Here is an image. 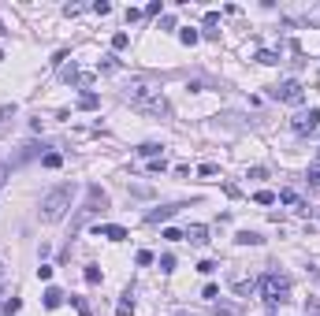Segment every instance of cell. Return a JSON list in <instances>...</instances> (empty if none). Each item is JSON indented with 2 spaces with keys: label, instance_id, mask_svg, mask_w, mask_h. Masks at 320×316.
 <instances>
[{
  "label": "cell",
  "instance_id": "484cf974",
  "mask_svg": "<svg viewBox=\"0 0 320 316\" xmlns=\"http://www.w3.org/2000/svg\"><path fill=\"white\" fill-rule=\"evenodd\" d=\"M201 298H209V302H216V298H220V290H216V283H209V287L201 290Z\"/></svg>",
  "mask_w": 320,
  "mask_h": 316
},
{
  "label": "cell",
  "instance_id": "1f68e13d",
  "mask_svg": "<svg viewBox=\"0 0 320 316\" xmlns=\"http://www.w3.org/2000/svg\"><path fill=\"white\" fill-rule=\"evenodd\" d=\"M164 238H168V242H179V238H183V231H175V227H168V231H164Z\"/></svg>",
  "mask_w": 320,
  "mask_h": 316
},
{
  "label": "cell",
  "instance_id": "4316f807",
  "mask_svg": "<svg viewBox=\"0 0 320 316\" xmlns=\"http://www.w3.org/2000/svg\"><path fill=\"white\" fill-rule=\"evenodd\" d=\"M272 201H276V194H272V190H261V194H257V205H272Z\"/></svg>",
  "mask_w": 320,
  "mask_h": 316
},
{
  "label": "cell",
  "instance_id": "ac0fdd59",
  "mask_svg": "<svg viewBox=\"0 0 320 316\" xmlns=\"http://www.w3.org/2000/svg\"><path fill=\"white\" fill-rule=\"evenodd\" d=\"M86 283H93V287L101 283V268L97 264H86Z\"/></svg>",
  "mask_w": 320,
  "mask_h": 316
},
{
  "label": "cell",
  "instance_id": "7a4b0ae2",
  "mask_svg": "<svg viewBox=\"0 0 320 316\" xmlns=\"http://www.w3.org/2000/svg\"><path fill=\"white\" fill-rule=\"evenodd\" d=\"M71 197H75V186H52L49 194L41 197V209H38V216L45 219V224H56V219H63L67 216V209H71Z\"/></svg>",
  "mask_w": 320,
  "mask_h": 316
},
{
  "label": "cell",
  "instance_id": "277c9868",
  "mask_svg": "<svg viewBox=\"0 0 320 316\" xmlns=\"http://www.w3.org/2000/svg\"><path fill=\"white\" fill-rule=\"evenodd\" d=\"M268 93H272V101H283V104H301V97H306V89H301L298 78H287V82L272 86Z\"/></svg>",
  "mask_w": 320,
  "mask_h": 316
},
{
  "label": "cell",
  "instance_id": "4fadbf2b",
  "mask_svg": "<svg viewBox=\"0 0 320 316\" xmlns=\"http://www.w3.org/2000/svg\"><path fill=\"white\" fill-rule=\"evenodd\" d=\"M116 312H119V316H134V294H131V290L123 294V302L116 305Z\"/></svg>",
  "mask_w": 320,
  "mask_h": 316
},
{
  "label": "cell",
  "instance_id": "e575fe53",
  "mask_svg": "<svg viewBox=\"0 0 320 316\" xmlns=\"http://www.w3.org/2000/svg\"><path fill=\"white\" fill-rule=\"evenodd\" d=\"M306 179H309V186H320V168H313V171H309Z\"/></svg>",
  "mask_w": 320,
  "mask_h": 316
},
{
  "label": "cell",
  "instance_id": "52a82bcc",
  "mask_svg": "<svg viewBox=\"0 0 320 316\" xmlns=\"http://www.w3.org/2000/svg\"><path fill=\"white\" fill-rule=\"evenodd\" d=\"M93 234H97V238L123 242V238H127V227H119V224H97V227H93Z\"/></svg>",
  "mask_w": 320,
  "mask_h": 316
},
{
  "label": "cell",
  "instance_id": "f1b7e54d",
  "mask_svg": "<svg viewBox=\"0 0 320 316\" xmlns=\"http://www.w3.org/2000/svg\"><path fill=\"white\" fill-rule=\"evenodd\" d=\"M216 23H220V11H205V26H209V30H212Z\"/></svg>",
  "mask_w": 320,
  "mask_h": 316
},
{
  "label": "cell",
  "instance_id": "44dd1931",
  "mask_svg": "<svg viewBox=\"0 0 320 316\" xmlns=\"http://www.w3.org/2000/svg\"><path fill=\"white\" fill-rule=\"evenodd\" d=\"M279 201H283V205H294V209H298V205H301V201H298V194H294V190H279Z\"/></svg>",
  "mask_w": 320,
  "mask_h": 316
},
{
  "label": "cell",
  "instance_id": "ffe728a7",
  "mask_svg": "<svg viewBox=\"0 0 320 316\" xmlns=\"http://www.w3.org/2000/svg\"><path fill=\"white\" fill-rule=\"evenodd\" d=\"M231 287H235V294H253V279H250V283H246V279H235Z\"/></svg>",
  "mask_w": 320,
  "mask_h": 316
},
{
  "label": "cell",
  "instance_id": "d6a6232c",
  "mask_svg": "<svg viewBox=\"0 0 320 316\" xmlns=\"http://www.w3.org/2000/svg\"><path fill=\"white\" fill-rule=\"evenodd\" d=\"M160 11H164V4H160V0H153V4L146 8V15H160Z\"/></svg>",
  "mask_w": 320,
  "mask_h": 316
},
{
  "label": "cell",
  "instance_id": "9c48e42d",
  "mask_svg": "<svg viewBox=\"0 0 320 316\" xmlns=\"http://www.w3.org/2000/svg\"><path fill=\"white\" fill-rule=\"evenodd\" d=\"M175 212H179V205H168V209H153L146 219H149V224H164V219H171Z\"/></svg>",
  "mask_w": 320,
  "mask_h": 316
},
{
  "label": "cell",
  "instance_id": "f546056e",
  "mask_svg": "<svg viewBox=\"0 0 320 316\" xmlns=\"http://www.w3.org/2000/svg\"><path fill=\"white\" fill-rule=\"evenodd\" d=\"M23 309V302H19V298H11V302H4V312H19Z\"/></svg>",
  "mask_w": 320,
  "mask_h": 316
},
{
  "label": "cell",
  "instance_id": "83f0119b",
  "mask_svg": "<svg viewBox=\"0 0 320 316\" xmlns=\"http://www.w3.org/2000/svg\"><path fill=\"white\" fill-rule=\"evenodd\" d=\"M38 279H41V283H49V279H52V268H49V264H41V268H38Z\"/></svg>",
  "mask_w": 320,
  "mask_h": 316
},
{
  "label": "cell",
  "instance_id": "8d00e7d4",
  "mask_svg": "<svg viewBox=\"0 0 320 316\" xmlns=\"http://www.w3.org/2000/svg\"><path fill=\"white\" fill-rule=\"evenodd\" d=\"M216 316H238V312H231V309H216Z\"/></svg>",
  "mask_w": 320,
  "mask_h": 316
},
{
  "label": "cell",
  "instance_id": "603a6c76",
  "mask_svg": "<svg viewBox=\"0 0 320 316\" xmlns=\"http://www.w3.org/2000/svg\"><path fill=\"white\" fill-rule=\"evenodd\" d=\"M160 272H175V257H171V253L160 257Z\"/></svg>",
  "mask_w": 320,
  "mask_h": 316
},
{
  "label": "cell",
  "instance_id": "8fae6325",
  "mask_svg": "<svg viewBox=\"0 0 320 316\" xmlns=\"http://www.w3.org/2000/svg\"><path fill=\"white\" fill-rule=\"evenodd\" d=\"M235 242H238V246H261L264 238H261L257 231H238V238H235Z\"/></svg>",
  "mask_w": 320,
  "mask_h": 316
},
{
  "label": "cell",
  "instance_id": "4dcf8cb0",
  "mask_svg": "<svg viewBox=\"0 0 320 316\" xmlns=\"http://www.w3.org/2000/svg\"><path fill=\"white\" fill-rule=\"evenodd\" d=\"M93 11H97V15H108V11H112V4H108V0H97V4H93Z\"/></svg>",
  "mask_w": 320,
  "mask_h": 316
},
{
  "label": "cell",
  "instance_id": "e0dca14e",
  "mask_svg": "<svg viewBox=\"0 0 320 316\" xmlns=\"http://www.w3.org/2000/svg\"><path fill=\"white\" fill-rule=\"evenodd\" d=\"M257 63L272 67V63H279V52H272V49H261V52H257Z\"/></svg>",
  "mask_w": 320,
  "mask_h": 316
},
{
  "label": "cell",
  "instance_id": "5b68a950",
  "mask_svg": "<svg viewBox=\"0 0 320 316\" xmlns=\"http://www.w3.org/2000/svg\"><path fill=\"white\" fill-rule=\"evenodd\" d=\"M104 209H108V194L101 186H86V205H82V216L78 219H90V216H97Z\"/></svg>",
  "mask_w": 320,
  "mask_h": 316
},
{
  "label": "cell",
  "instance_id": "30bf717a",
  "mask_svg": "<svg viewBox=\"0 0 320 316\" xmlns=\"http://www.w3.org/2000/svg\"><path fill=\"white\" fill-rule=\"evenodd\" d=\"M60 305H63V290L49 287V290H45V309H60Z\"/></svg>",
  "mask_w": 320,
  "mask_h": 316
},
{
  "label": "cell",
  "instance_id": "8992f818",
  "mask_svg": "<svg viewBox=\"0 0 320 316\" xmlns=\"http://www.w3.org/2000/svg\"><path fill=\"white\" fill-rule=\"evenodd\" d=\"M291 126H294V134H313L316 126H320V108H309V112H298V116L291 119Z\"/></svg>",
  "mask_w": 320,
  "mask_h": 316
},
{
  "label": "cell",
  "instance_id": "5bb4252c",
  "mask_svg": "<svg viewBox=\"0 0 320 316\" xmlns=\"http://www.w3.org/2000/svg\"><path fill=\"white\" fill-rule=\"evenodd\" d=\"M179 41H183V45H198V41H201V34H198L194 26H183V30H179Z\"/></svg>",
  "mask_w": 320,
  "mask_h": 316
},
{
  "label": "cell",
  "instance_id": "836d02e7",
  "mask_svg": "<svg viewBox=\"0 0 320 316\" xmlns=\"http://www.w3.org/2000/svg\"><path fill=\"white\" fill-rule=\"evenodd\" d=\"M8 175H11V168H8V164H0V190H4V182H8Z\"/></svg>",
  "mask_w": 320,
  "mask_h": 316
},
{
  "label": "cell",
  "instance_id": "7c38bea8",
  "mask_svg": "<svg viewBox=\"0 0 320 316\" xmlns=\"http://www.w3.org/2000/svg\"><path fill=\"white\" fill-rule=\"evenodd\" d=\"M138 153H141V156H153V160H156V156H164V145H160V141H146V145H138Z\"/></svg>",
  "mask_w": 320,
  "mask_h": 316
},
{
  "label": "cell",
  "instance_id": "d590c367",
  "mask_svg": "<svg viewBox=\"0 0 320 316\" xmlns=\"http://www.w3.org/2000/svg\"><path fill=\"white\" fill-rule=\"evenodd\" d=\"M4 279H8V268H4V261H0V287H4Z\"/></svg>",
  "mask_w": 320,
  "mask_h": 316
},
{
  "label": "cell",
  "instance_id": "3957f363",
  "mask_svg": "<svg viewBox=\"0 0 320 316\" xmlns=\"http://www.w3.org/2000/svg\"><path fill=\"white\" fill-rule=\"evenodd\" d=\"M261 294H264L268 305L287 302V294H291V283H287V275H279V272H268V275L261 279Z\"/></svg>",
  "mask_w": 320,
  "mask_h": 316
},
{
  "label": "cell",
  "instance_id": "9a60e30c",
  "mask_svg": "<svg viewBox=\"0 0 320 316\" xmlns=\"http://www.w3.org/2000/svg\"><path fill=\"white\" fill-rule=\"evenodd\" d=\"M97 104H101V101H97V93H82V97H78V108H82V112H93Z\"/></svg>",
  "mask_w": 320,
  "mask_h": 316
},
{
  "label": "cell",
  "instance_id": "7402d4cb",
  "mask_svg": "<svg viewBox=\"0 0 320 316\" xmlns=\"http://www.w3.org/2000/svg\"><path fill=\"white\" fill-rule=\"evenodd\" d=\"M127 45H131V34H123V30H119V34L112 38V49H127Z\"/></svg>",
  "mask_w": 320,
  "mask_h": 316
},
{
  "label": "cell",
  "instance_id": "6da1fadb",
  "mask_svg": "<svg viewBox=\"0 0 320 316\" xmlns=\"http://www.w3.org/2000/svg\"><path fill=\"white\" fill-rule=\"evenodd\" d=\"M123 101L131 104V108H138V112H146V116H171V104H168V97L160 93L156 86H149L146 78H134L131 86L123 89Z\"/></svg>",
  "mask_w": 320,
  "mask_h": 316
},
{
  "label": "cell",
  "instance_id": "cb8c5ba5",
  "mask_svg": "<svg viewBox=\"0 0 320 316\" xmlns=\"http://www.w3.org/2000/svg\"><path fill=\"white\" fill-rule=\"evenodd\" d=\"M306 316H320V298H309L306 302Z\"/></svg>",
  "mask_w": 320,
  "mask_h": 316
},
{
  "label": "cell",
  "instance_id": "d4e9b609",
  "mask_svg": "<svg viewBox=\"0 0 320 316\" xmlns=\"http://www.w3.org/2000/svg\"><path fill=\"white\" fill-rule=\"evenodd\" d=\"M306 19H309V26H320V4H316V8H309V11H306Z\"/></svg>",
  "mask_w": 320,
  "mask_h": 316
},
{
  "label": "cell",
  "instance_id": "ba28073f",
  "mask_svg": "<svg viewBox=\"0 0 320 316\" xmlns=\"http://www.w3.org/2000/svg\"><path fill=\"white\" fill-rule=\"evenodd\" d=\"M183 238H186L190 246H205V242H209V227H201V224H190V227L183 231Z\"/></svg>",
  "mask_w": 320,
  "mask_h": 316
},
{
  "label": "cell",
  "instance_id": "74e56055",
  "mask_svg": "<svg viewBox=\"0 0 320 316\" xmlns=\"http://www.w3.org/2000/svg\"><path fill=\"white\" fill-rule=\"evenodd\" d=\"M0 34H8V30H4V23H0Z\"/></svg>",
  "mask_w": 320,
  "mask_h": 316
},
{
  "label": "cell",
  "instance_id": "d6986e66",
  "mask_svg": "<svg viewBox=\"0 0 320 316\" xmlns=\"http://www.w3.org/2000/svg\"><path fill=\"white\" fill-rule=\"evenodd\" d=\"M41 164H45V168H60V164H63V156H60V153H45V156H41Z\"/></svg>",
  "mask_w": 320,
  "mask_h": 316
},
{
  "label": "cell",
  "instance_id": "2e32d148",
  "mask_svg": "<svg viewBox=\"0 0 320 316\" xmlns=\"http://www.w3.org/2000/svg\"><path fill=\"white\" fill-rule=\"evenodd\" d=\"M97 71H104V75H112V71H119V60H116V56H101V63H97Z\"/></svg>",
  "mask_w": 320,
  "mask_h": 316
}]
</instances>
